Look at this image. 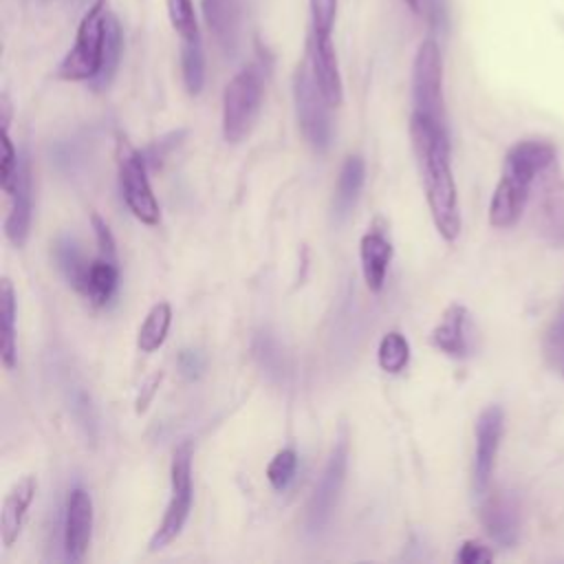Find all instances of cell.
I'll return each mask as SVG.
<instances>
[{
  "mask_svg": "<svg viewBox=\"0 0 564 564\" xmlns=\"http://www.w3.org/2000/svg\"><path fill=\"white\" fill-rule=\"evenodd\" d=\"M194 500V487H192V447L181 445L172 456L170 467V500L163 513L161 524L156 527L154 535L150 538V551L167 546L172 540L178 538L183 531L189 509Z\"/></svg>",
  "mask_w": 564,
  "mask_h": 564,
  "instance_id": "cell-7",
  "label": "cell"
},
{
  "mask_svg": "<svg viewBox=\"0 0 564 564\" xmlns=\"http://www.w3.org/2000/svg\"><path fill=\"white\" fill-rule=\"evenodd\" d=\"M405 4L410 7L412 13H416L419 18L427 20L432 26L443 24V2L441 0H405Z\"/></svg>",
  "mask_w": 564,
  "mask_h": 564,
  "instance_id": "cell-34",
  "label": "cell"
},
{
  "mask_svg": "<svg viewBox=\"0 0 564 564\" xmlns=\"http://www.w3.org/2000/svg\"><path fill=\"white\" fill-rule=\"evenodd\" d=\"M119 185L130 212L145 225L161 220V209L148 181V165L139 150L128 141H119Z\"/></svg>",
  "mask_w": 564,
  "mask_h": 564,
  "instance_id": "cell-8",
  "label": "cell"
},
{
  "mask_svg": "<svg viewBox=\"0 0 564 564\" xmlns=\"http://www.w3.org/2000/svg\"><path fill=\"white\" fill-rule=\"evenodd\" d=\"M364 176H366L364 159L357 154L348 156L339 170L335 198H333V212L339 220H344L350 214V209L355 207V203L361 194V187H364Z\"/></svg>",
  "mask_w": 564,
  "mask_h": 564,
  "instance_id": "cell-20",
  "label": "cell"
},
{
  "mask_svg": "<svg viewBox=\"0 0 564 564\" xmlns=\"http://www.w3.org/2000/svg\"><path fill=\"white\" fill-rule=\"evenodd\" d=\"M544 352L551 361H557L560 357H564V297H562V302L555 311V317L546 330Z\"/></svg>",
  "mask_w": 564,
  "mask_h": 564,
  "instance_id": "cell-32",
  "label": "cell"
},
{
  "mask_svg": "<svg viewBox=\"0 0 564 564\" xmlns=\"http://www.w3.org/2000/svg\"><path fill=\"white\" fill-rule=\"evenodd\" d=\"M359 258H361V271H364L366 286L375 293L381 291L390 260H392V242L383 229L372 227L361 236Z\"/></svg>",
  "mask_w": 564,
  "mask_h": 564,
  "instance_id": "cell-19",
  "label": "cell"
},
{
  "mask_svg": "<svg viewBox=\"0 0 564 564\" xmlns=\"http://www.w3.org/2000/svg\"><path fill=\"white\" fill-rule=\"evenodd\" d=\"M557 163V150L546 139L516 141L502 161L500 181L489 203V223L496 229L513 227L531 196L538 178Z\"/></svg>",
  "mask_w": 564,
  "mask_h": 564,
  "instance_id": "cell-2",
  "label": "cell"
},
{
  "mask_svg": "<svg viewBox=\"0 0 564 564\" xmlns=\"http://www.w3.org/2000/svg\"><path fill=\"white\" fill-rule=\"evenodd\" d=\"M311 13V35L333 37L337 20V0H308Z\"/></svg>",
  "mask_w": 564,
  "mask_h": 564,
  "instance_id": "cell-30",
  "label": "cell"
},
{
  "mask_svg": "<svg viewBox=\"0 0 564 564\" xmlns=\"http://www.w3.org/2000/svg\"><path fill=\"white\" fill-rule=\"evenodd\" d=\"M167 4V18L176 35L183 40H196L200 37L196 13H194V2L192 0H165Z\"/></svg>",
  "mask_w": 564,
  "mask_h": 564,
  "instance_id": "cell-28",
  "label": "cell"
},
{
  "mask_svg": "<svg viewBox=\"0 0 564 564\" xmlns=\"http://www.w3.org/2000/svg\"><path fill=\"white\" fill-rule=\"evenodd\" d=\"M15 291L9 278L0 280V357L7 370L18 364V341H15Z\"/></svg>",
  "mask_w": 564,
  "mask_h": 564,
  "instance_id": "cell-21",
  "label": "cell"
},
{
  "mask_svg": "<svg viewBox=\"0 0 564 564\" xmlns=\"http://www.w3.org/2000/svg\"><path fill=\"white\" fill-rule=\"evenodd\" d=\"M412 106V112L423 115L441 126H447L443 101V55L434 37H425L414 53Z\"/></svg>",
  "mask_w": 564,
  "mask_h": 564,
  "instance_id": "cell-5",
  "label": "cell"
},
{
  "mask_svg": "<svg viewBox=\"0 0 564 564\" xmlns=\"http://www.w3.org/2000/svg\"><path fill=\"white\" fill-rule=\"evenodd\" d=\"M172 324V308L167 302H159L154 304L143 324L139 326V335H137V346L141 352H154L167 337Z\"/></svg>",
  "mask_w": 564,
  "mask_h": 564,
  "instance_id": "cell-25",
  "label": "cell"
},
{
  "mask_svg": "<svg viewBox=\"0 0 564 564\" xmlns=\"http://www.w3.org/2000/svg\"><path fill=\"white\" fill-rule=\"evenodd\" d=\"M108 0H95L82 15L75 44L57 66V77L66 82H90L101 64L104 31H106Z\"/></svg>",
  "mask_w": 564,
  "mask_h": 564,
  "instance_id": "cell-4",
  "label": "cell"
},
{
  "mask_svg": "<svg viewBox=\"0 0 564 564\" xmlns=\"http://www.w3.org/2000/svg\"><path fill=\"white\" fill-rule=\"evenodd\" d=\"M264 97V75L260 64L238 70L223 93V137L240 143L253 128Z\"/></svg>",
  "mask_w": 564,
  "mask_h": 564,
  "instance_id": "cell-3",
  "label": "cell"
},
{
  "mask_svg": "<svg viewBox=\"0 0 564 564\" xmlns=\"http://www.w3.org/2000/svg\"><path fill=\"white\" fill-rule=\"evenodd\" d=\"M480 522L491 540L502 546H513L520 531V509L518 500L509 491H491L482 494L480 505Z\"/></svg>",
  "mask_w": 564,
  "mask_h": 564,
  "instance_id": "cell-12",
  "label": "cell"
},
{
  "mask_svg": "<svg viewBox=\"0 0 564 564\" xmlns=\"http://www.w3.org/2000/svg\"><path fill=\"white\" fill-rule=\"evenodd\" d=\"M505 432V412L500 405H487L476 419V449H474V491L482 496L489 489L496 467L498 447Z\"/></svg>",
  "mask_w": 564,
  "mask_h": 564,
  "instance_id": "cell-10",
  "label": "cell"
},
{
  "mask_svg": "<svg viewBox=\"0 0 564 564\" xmlns=\"http://www.w3.org/2000/svg\"><path fill=\"white\" fill-rule=\"evenodd\" d=\"M20 170V156L11 143L9 128H2V156H0V187L2 192L11 194Z\"/></svg>",
  "mask_w": 564,
  "mask_h": 564,
  "instance_id": "cell-31",
  "label": "cell"
},
{
  "mask_svg": "<svg viewBox=\"0 0 564 564\" xmlns=\"http://www.w3.org/2000/svg\"><path fill=\"white\" fill-rule=\"evenodd\" d=\"M159 381H161V377H152V379H150V383H148V390H145V397L137 401V410H139V412H143V410L148 408V401L152 399V394H154V390H156Z\"/></svg>",
  "mask_w": 564,
  "mask_h": 564,
  "instance_id": "cell-37",
  "label": "cell"
},
{
  "mask_svg": "<svg viewBox=\"0 0 564 564\" xmlns=\"http://www.w3.org/2000/svg\"><path fill=\"white\" fill-rule=\"evenodd\" d=\"M293 101L297 112V123L302 128L304 139L311 143L313 150L324 152L330 145L333 128L328 108L330 104L322 95L308 59L300 62L293 73Z\"/></svg>",
  "mask_w": 564,
  "mask_h": 564,
  "instance_id": "cell-6",
  "label": "cell"
},
{
  "mask_svg": "<svg viewBox=\"0 0 564 564\" xmlns=\"http://www.w3.org/2000/svg\"><path fill=\"white\" fill-rule=\"evenodd\" d=\"M377 361L381 370L390 375H399L408 361H410V344L399 330H390L381 337L379 350H377Z\"/></svg>",
  "mask_w": 564,
  "mask_h": 564,
  "instance_id": "cell-27",
  "label": "cell"
},
{
  "mask_svg": "<svg viewBox=\"0 0 564 564\" xmlns=\"http://www.w3.org/2000/svg\"><path fill=\"white\" fill-rule=\"evenodd\" d=\"M562 372H564V357H562Z\"/></svg>",
  "mask_w": 564,
  "mask_h": 564,
  "instance_id": "cell-38",
  "label": "cell"
},
{
  "mask_svg": "<svg viewBox=\"0 0 564 564\" xmlns=\"http://www.w3.org/2000/svg\"><path fill=\"white\" fill-rule=\"evenodd\" d=\"M90 220H93V229H95V238H97L101 256L110 258V260H117L115 258V238H112V231L108 229L106 220L99 214H93Z\"/></svg>",
  "mask_w": 564,
  "mask_h": 564,
  "instance_id": "cell-35",
  "label": "cell"
},
{
  "mask_svg": "<svg viewBox=\"0 0 564 564\" xmlns=\"http://www.w3.org/2000/svg\"><path fill=\"white\" fill-rule=\"evenodd\" d=\"M432 344L454 359H465L471 350L469 344V311L463 304H449L441 322L432 330Z\"/></svg>",
  "mask_w": 564,
  "mask_h": 564,
  "instance_id": "cell-16",
  "label": "cell"
},
{
  "mask_svg": "<svg viewBox=\"0 0 564 564\" xmlns=\"http://www.w3.org/2000/svg\"><path fill=\"white\" fill-rule=\"evenodd\" d=\"M346 467H348V441L341 436L335 447L330 449V456L322 469V476L315 482L313 496L308 500V509H306V527L311 533L322 531L337 505L339 491L344 487V478H346Z\"/></svg>",
  "mask_w": 564,
  "mask_h": 564,
  "instance_id": "cell-9",
  "label": "cell"
},
{
  "mask_svg": "<svg viewBox=\"0 0 564 564\" xmlns=\"http://www.w3.org/2000/svg\"><path fill=\"white\" fill-rule=\"evenodd\" d=\"M117 282H119L117 260L99 256L97 260H90L88 275H86V286H84L82 295H86L93 304L104 306L115 295Z\"/></svg>",
  "mask_w": 564,
  "mask_h": 564,
  "instance_id": "cell-23",
  "label": "cell"
},
{
  "mask_svg": "<svg viewBox=\"0 0 564 564\" xmlns=\"http://www.w3.org/2000/svg\"><path fill=\"white\" fill-rule=\"evenodd\" d=\"M93 533V498L86 489L75 487L66 500L64 518V549L73 562L84 560Z\"/></svg>",
  "mask_w": 564,
  "mask_h": 564,
  "instance_id": "cell-13",
  "label": "cell"
},
{
  "mask_svg": "<svg viewBox=\"0 0 564 564\" xmlns=\"http://www.w3.org/2000/svg\"><path fill=\"white\" fill-rule=\"evenodd\" d=\"M123 53V31L115 13H106V31H104V51H101V64L97 75L90 79L93 90H106L119 68Z\"/></svg>",
  "mask_w": 564,
  "mask_h": 564,
  "instance_id": "cell-22",
  "label": "cell"
},
{
  "mask_svg": "<svg viewBox=\"0 0 564 564\" xmlns=\"http://www.w3.org/2000/svg\"><path fill=\"white\" fill-rule=\"evenodd\" d=\"M491 560H494V553L489 551V546H485L478 540H465L456 553V562L460 564H485Z\"/></svg>",
  "mask_w": 564,
  "mask_h": 564,
  "instance_id": "cell-33",
  "label": "cell"
},
{
  "mask_svg": "<svg viewBox=\"0 0 564 564\" xmlns=\"http://www.w3.org/2000/svg\"><path fill=\"white\" fill-rule=\"evenodd\" d=\"M181 75L185 90L198 95L205 86V51L203 40H183L181 42Z\"/></svg>",
  "mask_w": 564,
  "mask_h": 564,
  "instance_id": "cell-26",
  "label": "cell"
},
{
  "mask_svg": "<svg viewBox=\"0 0 564 564\" xmlns=\"http://www.w3.org/2000/svg\"><path fill=\"white\" fill-rule=\"evenodd\" d=\"M535 223L551 245L564 249V172L557 163L538 178Z\"/></svg>",
  "mask_w": 564,
  "mask_h": 564,
  "instance_id": "cell-11",
  "label": "cell"
},
{
  "mask_svg": "<svg viewBox=\"0 0 564 564\" xmlns=\"http://www.w3.org/2000/svg\"><path fill=\"white\" fill-rule=\"evenodd\" d=\"M53 253H55V262H57L59 271L64 273V278L68 280V284L73 289H77L79 293H84L90 262L82 253L79 245L70 236H59L53 245Z\"/></svg>",
  "mask_w": 564,
  "mask_h": 564,
  "instance_id": "cell-24",
  "label": "cell"
},
{
  "mask_svg": "<svg viewBox=\"0 0 564 564\" xmlns=\"http://www.w3.org/2000/svg\"><path fill=\"white\" fill-rule=\"evenodd\" d=\"M295 469H297V454H295V449L284 447L269 460L267 480L271 482V487L275 491H284L291 485Z\"/></svg>",
  "mask_w": 564,
  "mask_h": 564,
  "instance_id": "cell-29",
  "label": "cell"
},
{
  "mask_svg": "<svg viewBox=\"0 0 564 564\" xmlns=\"http://www.w3.org/2000/svg\"><path fill=\"white\" fill-rule=\"evenodd\" d=\"M35 491H37L35 476H24L4 496L2 513H0V538L4 546H11L18 540L26 511L35 498Z\"/></svg>",
  "mask_w": 564,
  "mask_h": 564,
  "instance_id": "cell-18",
  "label": "cell"
},
{
  "mask_svg": "<svg viewBox=\"0 0 564 564\" xmlns=\"http://www.w3.org/2000/svg\"><path fill=\"white\" fill-rule=\"evenodd\" d=\"M178 368H181V372H183L187 379H196V377L203 372V368H205V359H203V355H200L198 350L185 348V350H181V355H178Z\"/></svg>",
  "mask_w": 564,
  "mask_h": 564,
  "instance_id": "cell-36",
  "label": "cell"
},
{
  "mask_svg": "<svg viewBox=\"0 0 564 564\" xmlns=\"http://www.w3.org/2000/svg\"><path fill=\"white\" fill-rule=\"evenodd\" d=\"M11 207L4 220V234L11 240V245L22 247L29 238V227H31V165L26 154L20 156V170H18V181L9 194Z\"/></svg>",
  "mask_w": 564,
  "mask_h": 564,
  "instance_id": "cell-15",
  "label": "cell"
},
{
  "mask_svg": "<svg viewBox=\"0 0 564 564\" xmlns=\"http://www.w3.org/2000/svg\"><path fill=\"white\" fill-rule=\"evenodd\" d=\"M205 24L225 55H234L240 35V4L238 0H203Z\"/></svg>",
  "mask_w": 564,
  "mask_h": 564,
  "instance_id": "cell-17",
  "label": "cell"
},
{
  "mask_svg": "<svg viewBox=\"0 0 564 564\" xmlns=\"http://www.w3.org/2000/svg\"><path fill=\"white\" fill-rule=\"evenodd\" d=\"M410 139L425 187L427 207L438 234L452 242L460 234L458 192L449 163V134L447 126H441L423 115L412 112Z\"/></svg>",
  "mask_w": 564,
  "mask_h": 564,
  "instance_id": "cell-1",
  "label": "cell"
},
{
  "mask_svg": "<svg viewBox=\"0 0 564 564\" xmlns=\"http://www.w3.org/2000/svg\"><path fill=\"white\" fill-rule=\"evenodd\" d=\"M306 59L311 64L313 77L330 104V108H337L344 99V84H341V73H339V62L337 53L333 46V37H317L308 35L306 42Z\"/></svg>",
  "mask_w": 564,
  "mask_h": 564,
  "instance_id": "cell-14",
  "label": "cell"
}]
</instances>
